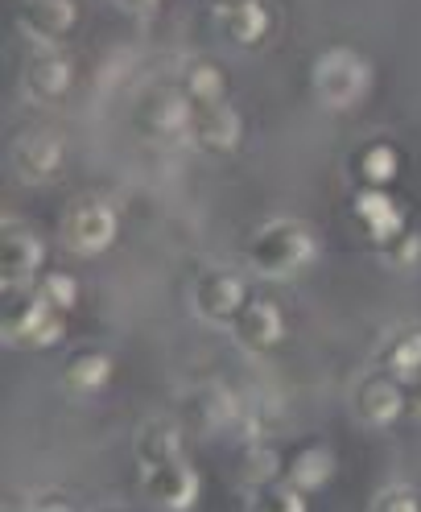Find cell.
Returning a JSON list of instances; mask_svg holds the SVG:
<instances>
[{
	"label": "cell",
	"mask_w": 421,
	"mask_h": 512,
	"mask_svg": "<svg viewBox=\"0 0 421 512\" xmlns=\"http://www.w3.org/2000/svg\"><path fill=\"white\" fill-rule=\"evenodd\" d=\"M355 413L368 426H393L405 418V384L388 372L368 376L360 389H355Z\"/></svg>",
	"instance_id": "cell-10"
},
{
	"label": "cell",
	"mask_w": 421,
	"mask_h": 512,
	"mask_svg": "<svg viewBox=\"0 0 421 512\" xmlns=\"http://www.w3.org/2000/svg\"><path fill=\"white\" fill-rule=\"evenodd\" d=\"M248 512H306V492L285 484V479H273V484L248 492Z\"/></svg>",
	"instance_id": "cell-24"
},
{
	"label": "cell",
	"mask_w": 421,
	"mask_h": 512,
	"mask_svg": "<svg viewBox=\"0 0 421 512\" xmlns=\"http://www.w3.org/2000/svg\"><path fill=\"white\" fill-rule=\"evenodd\" d=\"M314 256H318V244L298 219L265 223V228L248 240V265L261 277H294Z\"/></svg>",
	"instance_id": "cell-1"
},
{
	"label": "cell",
	"mask_w": 421,
	"mask_h": 512,
	"mask_svg": "<svg viewBox=\"0 0 421 512\" xmlns=\"http://www.w3.org/2000/svg\"><path fill=\"white\" fill-rule=\"evenodd\" d=\"M141 475H145V496H149L157 508L186 512V508L199 504L203 479H199V471H194L186 459H170V463L149 467V471H141Z\"/></svg>",
	"instance_id": "cell-7"
},
{
	"label": "cell",
	"mask_w": 421,
	"mask_h": 512,
	"mask_svg": "<svg viewBox=\"0 0 421 512\" xmlns=\"http://www.w3.org/2000/svg\"><path fill=\"white\" fill-rule=\"evenodd\" d=\"M5 339L21 347H50L67 331V318L54 314L38 290H5Z\"/></svg>",
	"instance_id": "cell-3"
},
{
	"label": "cell",
	"mask_w": 421,
	"mask_h": 512,
	"mask_svg": "<svg viewBox=\"0 0 421 512\" xmlns=\"http://www.w3.org/2000/svg\"><path fill=\"white\" fill-rule=\"evenodd\" d=\"M29 512H75L67 500H62V496H42L34 508H29Z\"/></svg>",
	"instance_id": "cell-30"
},
{
	"label": "cell",
	"mask_w": 421,
	"mask_h": 512,
	"mask_svg": "<svg viewBox=\"0 0 421 512\" xmlns=\"http://www.w3.org/2000/svg\"><path fill=\"white\" fill-rule=\"evenodd\" d=\"M405 413L409 418H421V372L413 380H405Z\"/></svg>",
	"instance_id": "cell-29"
},
{
	"label": "cell",
	"mask_w": 421,
	"mask_h": 512,
	"mask_svg": "<svg viewBox=\"0 0 421 512\" xmlns=\"http://www.w3.org/2000/svg\"><path fill=\"white\" fill-rule=\"evenodd\" d=\"M380 256L393 269H413L417 261H421V232L417 228H401L397 236H388L384 244H380Z\"/></svg>",
	"instance_id": "cell-27"
},
{
	"label": "cell",
	"mask_w": 421,
	"mask_h": 512,
	"mask_svg": "<svg viewBox=\"0 0 421 512\" xmlns=\"http://www.w3.org/2000/svg\"><path fill=\"white\" fill-rule=\"evenodd\" d=\"M310 87L327 108H351V104H360L368 95L372 67L355 50H327L314 62Z\"/></svg>",
	"instance_id": "cell-2"
},
{
	"label": "cell",
	"mask_w": 421,
	"mask_h": 512,
	"mask_svg": "<svg viewBox=\"0 0 421 512\" xmlns=\"http://www.w3.org/2000/svg\"><path fill=\"white\" fill-rule=\"evenodd\" d=\"M244 302H248L244 277L232 269H207L194 281V314L207 318V323H232Z\"/></svg>",
	"instance_id": "cell-8"
},
{
	"label": "cell",
	"mask_w": 421,
	"mask_h": 512,
	"mask_svg": "<svg viewBox=\"0 0 421 512\" xmlns=\"http://www.w3.org/2000/svg\"><path fill=\"white\" fill-rule=\"evenodd\" d=\"M17 174L25 182H50L62 170V145L46 133H29L17 141Z\"/></svg>",
	"instance_id": "cell-18"
},
{
	"label": "cell",
	"mask_w": 421,
	"mask_h": 512,
	"mask_svg": "<svg viewBox=\"0 0 421 512\" xmlns=\"http://www.w3.org/2000/svg\"><path fill=\"white\" fill-rule=\"evenodd\" d=\"M347 211H351L355 232H360L368 244H376V248L388 236H397L401 228H409L405 223V203L397 195H388V190H355Z\"/></svg>",
	"instance_id": "cell-6"
},
{
	"label": "cell",
	"mask_w": 421,
	"mask_h": 512,
	"mask_svg": "<svg viewBox=\"0 0 421 512\" xmlns=\"http://www.w3.org/2000/svg\"><path fill=\"white\" fill-rule=\"evenodd\" d=\"M34 290H38V298H42L54 314H62V318H67V314L79 306V281H75L71 273H42Z\"/></svg>",
	"instance_id": "cell-26"
},
{
	"label": "cell",
	"mask_w": 421,
	"mask_h": 512,
	"mask_svg": "<svg viewBox=\"0 0 421 512\" xmlns=\"http://www.w3.org/2000/svg\"><path fill=\"white\" fill-rule=\"evenodd\" d=\"M228 327L244 351H273L285 339V318L269 298H248Z\"/></svg>",
	"instance_id": "cell-9"
},
{
	"label": "cell",
	"mask_w": 421,
	"mask_h": 512,
	"mask_svg": "<svg viewBox=\"0 0 421 512\" xmlns=\"http://www.w3.org/2000/svg\"><path fill=\"white\" fill-rule=\"evenodd\" d=\"M223 29H228V38H232L236 46H256V42L269 38L273 13H269L265 0H244V5H236V9L223 13Z\"/></svg>",
	"instance_id": "cell-20"
},
{
	"label": "cell",
	"mask_w": 421,
	"mask_h": 512,
	"mask_svg": "<svg viewBox=\"0 0 421 512\" xmlns=\"http://www.w3.org/2000/svg\"><path fill=\"white\" fill-rule=\"evenodd\" d=\"M170 459H182V430L174 422H149V426H141V434H137V463H141V471L161 467Z\"/></svg>",
	"instance_id": "cell-21"
},
{
	"label": "cell",
	"mask_w": 421,
	"mask_h": 512,
	"mask_svg": "<svg viewBox=\"0 0 421 512\" xmlns=\"http://www.w3.org/2000/svg\"><path fill=\"white\" fill-rule=\"evenodd\" d=\"M112 372H116V364L108 351H75L67 368H62V384H67L71 393H100V389H108Z\"/></svg>",
	"instance_id": "cell-19"
},
{
	"label": "cell",
	"mask_w": 421,
	"mask_h": 512,
	"mask_svg": "<svg viewBox=\"0 0 421 512\" xmlns=\"http://www.w3.org/2000/svg\"><path fill=\"white\" fill-rule=\"evenodd\" d=\"M380 364L388 376L413 380L421 372V327H401L397 335H388V343L380 347Z\"/></svg>",
	"instance_id": "cell-22"
},
{
	"label": "cell",
	"mask_w": 421,
	"mask_h": 512,
	"mask_svg": "<svg viewBox=\"0 0 421 512\" xmlns=\"http://www.w3.org/2000/svg\"><path fill=\"white\" fill-rule=\"evenodd\" d=\"M17 17H21V29L29 38H38L42 46H54L75 29L79 5L75 0H21Z\"/></svg>",
	"instance_id": "cell-13"
},
{
	"label": "cell",
	"mask_w": 421,
	"mask_h": 512,
	"mask_svg": "<svg viewBox=\"0 0 421 512\" xmlns=\"http://www.w3.org/2000/svg\"><path fill=\"white\" fill-rule=\"evenodd\" d=\"M211 5H215L219 13H228V9H236V5H244V0H211Z\"/></svg>",
	"instance_id": "cell-31"
},
{
	"label": "cell",
	"mask_w": 421,
	"mask_h": 512,
	"mask_svg": "<svg viewBox=\"0 0 421 512\" xmlns=\"http://www.w3.org/2000/svg\"><path fill=\"white\" fill-rule=\"evenodd\" d=\"M401 174V153L388 141H368L351 157V182L355 190H388Z\"/></svg>",
	"instance_id": "cell-16"
},
{
	"label": "cell",
	"mask_w": 421,
	"mask_h": 512,
	"mask_svg": "<svg viewBox=\"0 0 421 512\" xmlns=\"http://www.w3.org/2000/svg\"><path fill=\"white\" fill-rule=\"evenodd\" d=\"M194 104L186 100L182 87H153L137 104V128L149 141H182L190 137Z\"/></svg>",
	"instance_id": "cell-4"
},
{
	"label": "cell",
	"mask_w": 421,
	"mask_h": 512,
	"mask_svg": "<svg viewBox=\"0 0 421 512\" xmlns=\"http://www.w3.org/2000/svg\"><path fill=\"white\" fill-rule=\"evenodd\" d=\"M75 83V71H71V62L62 58L58 50H42L29 58V67H25V91L34 95V100H62V95L71 91Z\"/></svg>",
	"instance_id": "cell-17"
},
{
	"label": "cell",
	"mask_w": 421,
	"mask_h": 512,
	"mask_svg": "<svg viewBox=\"0 0 421 512\" xmlns=\"http://www.w3.org/2000/svg\"><path fill=\"white\" fill-rule=\"evenodd\" d=\"M116 211L100 199H87L75 203L67 215H62V244L79 256H95V252H108L116 240Z\"/></svg>",
	"instance_id": "cell-5"
},
{
	"label": "cell",
	"mask_w": 421,
	"mask_h": 512,
	"mask_svg": "<svg viewBox=\"0 0 421 512\" xmlns=\"http://www.w3.org/2000/svg\"><path fill=\"white\" fill-rule=\"evenodd\" d=\"M335 471H339V459H335L331 446L310 442V446H298V451L285 459L281 479L310 496V492H322V488H327L331 479H335Z\"/></svg>",
	"instance_id": "cell-15"
},
{
	"label": "cell",
	"mask_w": 421,
	"mask_h": 512,
	"mask_svg": "<svg viewBox=\"0 0 421 512\" xmlns=\"http://www.w3.org/2000/svg\"><path fill=\"white\" fill-rule=\"evenodd\" d=\"M182 91H186V100H190L194 108L223 104V95H228V75H223L215 62H186Z\"/></svg>",
	"instance_id": "cell-23"
},
{
	"label": "cell",
	"mask_w": 421,
	"mask_h": 512,
	"mask_svg": "<svg viewBox=\"0 0 421 512\" xmlns=\"http://www.w3.org/2000/svg\"><path fill=\"white\" fill-rule=\"evenodd\" d=\"M38 269H42V244L21 228H5V236H0V285L5 290H25Z\"/></svg>",
	"instance_id": "cell-14"
},
{
	"label": "cell",
	"mask_w": 421,
	"mask_h": 512,
	"mask_svg": "<svg viewBox=\"0 0 421 512\" xmlns=\"http://www.w3.org/2000/svg\"><path fill=\"white\" fill-rule=\"evenodd\" d=\"M281 471H285V463H281V455L273 451L269 442H252V446H248L244 467H240V475H244V484H248V488L273 484V479H281Z\"/></svg>",
	"instance_id": "cell-25"
},
{
	"label": "cell",
	"mask_w": 421,
	"mask_h": 512,
	"mask_svg": "<svg viewBox=\"0 0 421 512\" xmlns=\"http://www.w3.org/2000/svg\"><path fill=\"white\" fill-rule=\"evenodd\" d=\"M244 137V124L240 112L228 104H207V108H194V124H190V145L203 149V153H232Z\"/></svg>",
	"instance_id": "cell-11"
},
{
	"label": "cell",
	"mask_w": 421,
	"mask_h": 512,
	"mask_svg": "<svg viewBox=\"0 0 421 512\" xmlns=\"http://www.w3.org/2000/svg\"><path fill=\"white\" fill-rule=\"evenodd\" d=\"M372 512H421V500H417L413 488H388V492L372 504Z\"/></svg>",
	"instance_id": "cell-28"
},
{
	"label": "cell",
	"mask_w": 421,
	"mask_h": 512,
	"mask_svg": "<svg viewBox=\"0 0 421 512\" xmlns=\"http://www.w3.org/2000/svg\"><path fill=\"white\" fill-rule=\"evenodd\" d=\"M124 5H133V9H153V5H161V0H124Z\"/></svg>",
	"instance_id": "cell-32"
},
{
	"label": "cell",
	"mask_w": 421,
	"mask_h": 512,
	"mask_svg": "<svg viewBox=\"0 0 421 512\" xmlns=\"http://www.w3.org/2000/svg\"><path fill=\"white\" fill-rule=\"evenodd\" d=\"M182 422L190 430H223V426H232L240 422V401L223 389V384H203V389H194L182 397Z\"/></svg>",
	"instance_id": "cell-12"
}]
</instances>
